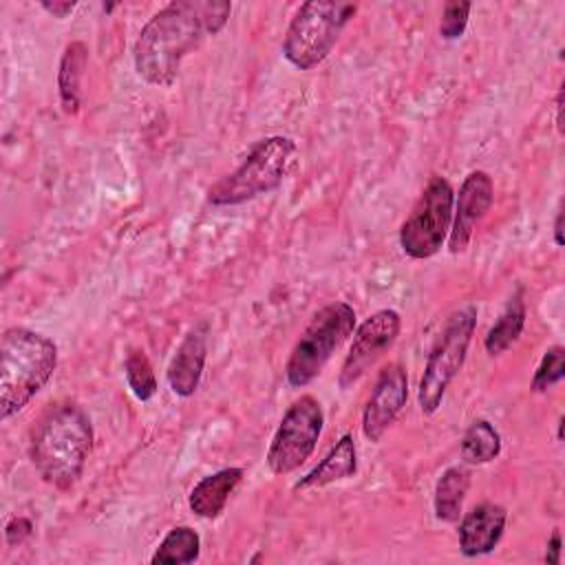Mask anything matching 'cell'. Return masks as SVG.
Returning <instances> with one entry per match:
<instances>
[{
	"label": "cell",
	"mask_w": 565,
	"mask_h": 565,
	"mask_svg": "<svg viewBox=\"0 0 565 565\" xmlns=\"http://www.w3.org/2000/svg\"><path fill=\"white\" fill-rule=\"evenodd\" d=\"M232 13L225 0H174L159 9L139 31L132 49L135 71L152 86H170L185 55L205 35H216Z\"/></svg>",
	"instance_id": "obj_1"
},
{
	"label": "cell",
	"mask_w": 565,
	"mask_h": 565,
	"mask_svg": "<svg viewBox=\"0 0 565 565\" xmlns=\"http://www.w3.org/2000/svg\"><path fill=\"white\" fill-rule=\"evenodd\" d=\"M93 448V424L77 404H57L44 413L31 437V461L49 486L71 490Z\"/></svg>",
	"instance_id": "obj_2"
},
{
	"label": "cell",
	"mask_w": 565,
	"mask_h": 565,
	"mask_svg": "<svg viewBox=\"0 0 565 565\" xmlns=\"http://www.w3.org/2000/svg\"><path fill=\"white\" fill-rule=\"evenodd\" d=\"M55 366L57 347L51 338L9 327L0 340V417L20 413L49 384Z\"/></svg>",
	"instance_id": "obj_3"
},
{
	"label": "cell",
	"mask_w": 565,
	"mask_h": 565,
	"mask_svg": "<svg viewBox=\"0 0 565 565\" xmlns=\"http://www.w3.org/2000/svg\"><path fill=\"white\" fill-rule=\"evenodd\" d=\"M296 141L291 137L271 135L260 139L238 163L236 170L218 179L207 190V203L216 207L241 205L260 194L276 190L291 163Z\"/></svg>",
	"instance_id": "obj_4"
},
{
	"label": "cell",
	"mask_w": 565,
	"mask_h": 565,
	"mask_svg": "<svg viewBox=\"0 0 565 565\" xmlns=\"http://www.w3.org/2000/svg\"><path fill=\"white\" fill-rule=\"evenodd\" d=\"M355 11L358 7L349 2H302L285 31V60L298 71H311L322 64Z\"/></svg>",
	"instance_id": "obj_5"
},
{
	"label": "cell",
	"mask_w": 565,
	"mask_h": 565,
	"mask_svg": "<svg viewBox=\"0 0 565 565\" xmlns=\"http://www.w3.org/2000/svg\"><path fill=\"white\" fill-rule=\"evenodd\" d=\"M355 329V309L344 302L335 300L324 305L311 322L305 327L300 338L296 340L287 364L285 377L291 388H302L311 384L329 362V358L342 347V342Z\"/></svg>",
	"instance_id": "obj_6"
},
{
	"label": "cell",
	"mask_w": 565,
	"mask_h": 565,
	"mask_svg": "<svg viewBox=\"0 0 565 565\" xmlns=\"http://www.w3.org/2000/svg\"><path fill=\"white\" fill-rule=\"evenodd\" d=\"M475 327H477L475 305H466L446 318L426 358V366L417 388V404L424 415H433L439 411L450 382L457 377V373L463 366Z\"/></svg>",
	"instance_id": "obj_7"
},
{
	"label": "cell",
	"mask_w": 565,
	"mask_h": 565,
	"mask_svg": "<svg viewBox=\"0 0 565 565\" xmlns=\"http://www.w3.org/2000/svg\"><path fill=\"white\" fill-rule=\"evenodd\" d=\"M452 185L446 177L433 174L399 227V247L408 258L426 260L441 249L452 225Z\"/></svg>",
	"instance_id": "obj_8"
},
{
	"label": "cell",
	"mask_w": 565,
	"mask_h": 565,
	"mask_svg": "<svg viewBox=\"0 0 565 565\" xmlns=\"http://www.w3.org/2000/svg\"><path fill=\"white\" fill-rule=\"evenodd\" d=\"M324 426V413L320 402L313 395H302L296 399L282 415L269 448H267V468L274 475H289L300 468L320 439Z\"/></svg>",
	"instance_id": "obj_9"
},
{
	"label": "cell",
	"mask_w": 565,
	"mask_h": 565,
	"mask_svg": "<svg viewBox=\"0 0 565 565\" xmlns=\"http://www.w3.org/2000/svg\"><path fill=\"white\" fill-rule=\"evenodd\" d=\"M402 331V316L395 309H380L371 313L355 331L349 353L342 362L338 384L351 388L397 340Z\"/></svg>",
	"instance_id": "obj_10"
},
{
	"label": "cell",
	"mask_w": 565,
	"mask_h": 565,
	"mask_svg": "<svg viewBox=\"0 0 565 565\" xmlns=\"http://www.w3.org/2000/svg\"><path fill=\"white\" fill-rule=\"evenodd\" d=\"M494 203V183L486 170H472L455 199L452 205V225L448 232L450 254H463L470 245V238L483 216Z\"/></svg>",
	"instance_id": "obj_11"
},
{
	"label": "cell",
	"mask_w": 565,
	"mask_h": 565,
	"mask_svg": "<svg viewBox=\"0 0 565 565\" xmlns=\"http://www.w3.org/2000/svg\"><path fill=\"white\" fill-rule=\"evenodd\" d=\"M408 399V377L406 369L397 362L386 364L366 399L362 411V433L369 441H380L382 435L397 419L399 411Z\"/></svg>",
	"instance_id": "obj_12"
},
{
	"label": "cell",
	"mask_w": 565,
	"mask_h": 565,
	"mask_svg": "<svg viewBox=\"0 0 565 565\" xmlns=\"http://www.w3.org/2000/svg\"><path fill=\"white\" fill-rule=\"evenodd\" d=\"M505 521H508V512L503 505L492 501H483L475 505L459 521L457 536H459L461 554L468 558L490 554L503 536Z\"/></svg>",
	"instance_id": "obj_13"
},
{
	"label": "cell",
	"mask_w": 565,
	"mask_h": 565,
	"mask_svg": "<svg viewBox=\"0 0 565 565\" xmlns=\"http://www.w3.org/2000/svg\"><path fill=\"white\" fill-rule=\"evenodd\" d=\"M205 358H207L205 327H194L179 342V347L168 364V371H166L168 384L174 395L190 397L196 393L201 377H203Z\"/></svg>",
	"instance_id": "obj_14"
},
{
	"label": "cell",
	"mask_w": 565,
	"mask_h": 565,
	"mask_svg": "<svg viewBox=\"0 0 565 565\" xmlns=\"http://www.w3.org/2000/svg\"><path fill=\"white\" fill-rule=\"evenodd\" d=\"M243 479V468L230 466L203 477L190 492L188 505L201 519H216Z\"/></svg>",
	"instance_id": "obj_15"
},
{
	"label": "cell",
	"mask_w": 565,
	"mask_h": 565,
	"mask_svg": "<svg viewBox=\"0 0 565 565\" xmlns=\"http://www.w3.org/2000/svg\"><path fill=\"white\" fill-rule=\"evenodd\" d=\"M358 470V452L353 435L344 433L335 446L324 455V459L311 468L300 481H296L294 490H307V488H322L333 481L353 477Z\"/></svg>",
	"instance_id": "obj_16"
},
{
	"label": "cell",
	"mask_w": 565,
	"mask_h": 565,
	"mask_svg": "<svg viewBox=\"0 0 565 565\" xmlns=\"http://www.w3.org/2000/svg\"><path fill=\"white\" fill-rule=\"evenodd\" d=\"M88 64V49L84 42L75 40L64 46L57 66V93L60 104L66 115H77L82 104V77Z\"/></svg>",
	"instance_id": "obj_17"
},
{
	"label": "cell",
	"mask_w": 565,
	"mask_h": 565,
	"mask_svg": "<svg viewBox=\"0 0 565 565\" xmlns=\"http://www.w3.org/2000/svg\"><path fill=\"white\" fill-rule=\"evenodd\" d=\"M468 488H470V472L463 466L446 468L435 486V497H433L435 519L444 523L459 521Z\"/></svg>",
	"instance_id": "obj_18"
},
{
	"label": "cell",
	"mask_w": 565,
	"mask_h": 565,
	"mask_svg": "<svg viewBox=\"0 0 565 565\" xmlns=\"http://www.w3.org/2000/svg\"><path fill=\"white\" fill-rule=\"evenodd\" d=\"M525 318H527V311H525V300H523V289L519 287L512 298L508 300L505 309L501 311V316L497 318V322L488 329L486 333V340H483V347L488 351V355H501L505 353L516 340L519 335L523 333V327H525Z\"/></svg>",
	"instance_id": "obj_19"
},
{
	"label": "cell",
	"mask_w": 565,
	"mask_h": 565,
	"mask_svg": "<svg viewBox=\"0 0 565 565\" xmlns=\"http://www.w3.org/2000/svg\"><path fill=\"white\" fill-rule=\"evenodd\" d=\"M461 459L470 466H481L499 457L501 452V435L488 419H475L459 444Z\"/></svg>",
	"instance_id": "obj_20"
},
{
	"label": "cell",
	"mask_w": 565,
	"mask_h": 565,
	"mask_svg": "<svg viewBox=\"0 0 565 565\" xmlns=\"http://www.w3.org/2000/svg\"><path fill=\"white\" fill-rule=\"evenodd\" d=\"M201 554V536L196 534L194 527L190 525H177L172 527L163 541L159 543V547L154 550L150 563L152 565H185V563H194Z\"/></svg>",
	"instance_id": "obj_21"
},
{
	"label": "cell",
	"mask_w": 565,
	"mask_h": 565,
	"mask_svg": "<svg viewBox=\"0 0 565 565\" xmlns=\"http://www.w3.org/2000/svg\"><path fill=\"white\" fill-rule=\"evenodd\" d=\"M124 375H126V382L137 399L148 402L154 397L157 377H154L152 364L143 351H139V349L128 351V355L124 360Z\"/></svg>",
	"instance_id": "obj_22"
},
{
	"label": "cell",
	"mask_w": 565,
	"mask_h": 565,
	"mask_svg": "<svg viewBox=\"0 0 565 565\" xmlns=\"http://www.w3.org/2000/svg\"><path fill=\"white\" fill-rule=\"evenodd\" d=\"M563 375H565V349L561 344H554L543 353V358L532 375L530 391L545 393L554 384H558L563 380Z\"/></svg>",
	"instance_id": "obj_23"
},
{
	"label": "cell",
	"mask_w": 565,
	"mask_h": 565,
	"mask_svg": "<svg viewBox=\"0 0 565 565\" xmlns=\"http://www.w3.org/2000/svg\"><path fill=\"white\" fill-rule=\"evenodd\" d=\"M472 4L466 0H450L444 4L441 18H439V35L444 40H457L463 35L468 15H470Z\"/></svg>",
	"instance_id": "obj_24"
},
{
	"label": "cell",
	"mask_w": 565,
	"mask_h": 565,
	"mask_svg": "<svg viewBox=\"0 0 565 565\" xmlns=\"http://www.w3.org/2000/svg\"><path fill=\"white\" fill-rule=\"evenodd\" d=\"M31 534H33V523H31V519H26V516H15V519H11V521L7 523V527H4V539H7V543H9L11 547L22 545Z\"/></svg>",
	"instance_id": "obj_25"
},
{
	"label": "cell",
	"mask_w": 565,
	"mask_h": 565,
	"mask_svg": "<svg viewBox=\"0 0 565 565\" xmlns=\"http://www.w3.org/2000/svg\"><path fill=\"white\" fill-rule=\"evenodd\" d=\"M543 558H545L547 565H561V532L558 530L552 532Z\"/></svg>",
	"instance_id": "obj_26"
},
{
	"label": "cell",
	"mask_w": 565,
	"mask_h": 565,
	"mask_svg": "<svg viewBox=\"0 0 565 565\" xmlns=\"http://www.w3.org/2000/svg\"><path fill=\"white\" fill-rule=\"evenodd\" d=\"M40 7L49 11L53 18H66L68 13H73L75 2H40Z\"/></svg>",
	"instance_id": "obj_27"
},
{
	"label": "cell",
	"mask_w": 565,
	"mask_h": 565,
	"mask_svg": "<svg viewBox=\"0 0 565 565\" xmlns=\"http://www.w3.org/2000/svg\"><path fill=\"white\" fill-rule=\"evenodd\" d=\"M554 243H556V247H563V210L556 212V221H554Z\"/></svg>",
	"instance_id": "obj_28"
},
{
	"label": "cell",
	"mask_w": 565,
	"mask_h": 565,
	"mask_svg": "<svg viewBox=\"0 0 565 565\" xmlns=\"http://www.w3.org/2000/svg\"><path fill=\"white\" fill-rule=\"evenodd\" d=\"M556 128L563 135V86L556 93Z\"/></svg>",
	"instance_id": "obj_29"
},
{
	"label": "cell",
	"mask_w": 565,
	"mask_h": 565,
	"mask_svg": "<svg viewBox=\"0 0 565 565\" xmlns=\"http://www.w3.org/2000/svg\"><path fill=\"white\" fill-rule=\"evenodd\" d=\"M563 426H565V417L561 415V417H558V433H556V439H558V441L563 439Z\"/></svg>",
	"instance_id": "obj_30"
}]
</instances>
